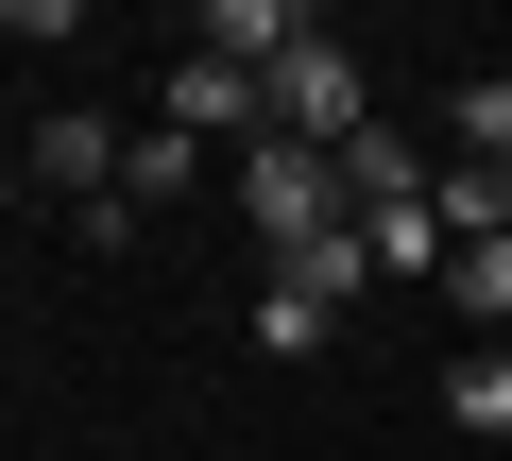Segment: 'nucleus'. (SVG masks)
<instances>
[{"mask_svg": "<svg viewBox=\"0 0 512 461\" xmlns=\"http://www.w3.org/2000/svg\"><path fill=\"white\" fill-rule=\"evenodd\" d=\"M239 222H256V240H274V257H308V240H342V154H308V137H239Z\"/></svg>", "mask_w": 512, "mask_h": 461, "instance_id": "1", "label": "nucleus"}, {"mask_svg": "<svg viewBox=\"0 0 512 461\" xmlns=\"http://www.w3.org/2000/svg\"><path fill=\"white\" fill-rule=\"evenodd\" d=\"M256 103H274V137H308V154H342V137H376V69L342 52V35H308L274 86H256Z\"/></svg>", "mask_w": 512, "mask_h": 461, "instance_id": "2", "label": "nucleus"}, {"mask_svg": "<svg viewBox=\"0 0 512 461\" xmlns=\"http://www.w3.org/2000/svg\"><path fill=\"white\" fill-rule=\"evenodd\" d=\"M154 137H274V103H256V69H222V52H171V86H154Z\"/></svg>", "mask_w": 512, "mask_h": 461, "instance_id": "3", "label": "nucleus"}, {"mask_svg": "<svg viewBox=\"0 0 512 461\" xmlns=\"http://www.w3.org/2000/svg\"><path fill=\"white\" fill-rule=\"evenodd\" d=\"M274 291H291V308H325V325H342V308H359V291H376V240H359V222H342V240H308V257H274Z\"/></svg>", "mask_w": 512, "mask_h": 461, "instance_id": "4", "label": "nucleus"}, {"mask_svg": "<svg viewBox=\"0 0 512 461\" xmlns=\"http://www.w3.org/2000/svg\"><path fill=\"white\" fill-rule=\"evenodd\" d=\"M35 171H52L69 205H120V137H103V120H35Z\"/></svg>", "mask_w": 512, "mask_h": 461, "instance_id": "5", "label": "nucleus"}, {"mask_svg": "<svg viewBox=\"0 0 512 461\" xmlns=\"http://www.w3.org/2000/svg\"><path fill=\"white\" fill-rule=\"evenodd\" d=\"M359 240H376V274H427L444 291V205L410 188V205H359Z\"/></svg>", "mask_w": 512, "mask_h": 461, "instance_id": "6", "label": "nucleus"}, {"mask_svg": "<svg viewBox=\"0 0 512 461\" xmlns=\"http://www.w3.org/2000/svg\"><path fill=\"white\" fill-rule=\"evenodd\" d=\"M444 154H461V171H512V69H478V86L444 103Z\"/></svg>", "mask_w": 512, "mask_h": 461, "instance_id": "7", "label": "nucleus"}, {"mask_svg": "<svg viewBox=\"0 0 512 461\" xmlns=\"http://www.w3.org/2000/svg\"><path fill=\"white\" fill-rule=\"evenodd\" d=\"M444 410H461L478 444H512V342H461V359H444Z\"/></svg>", "mask_w": 512, "mask_h": 461, "instance_id": "8", "label": "nucleus"}, {"mask_svg": "<svg viewBox=\"0 0 512 461\" xmlns=\"http://www.w3.org/2000/svg\"><path fill=\"white\" fill-rule=\"evenodd\" d=\"M410 188H427V154H410L393 120H376V137H342V205H410Z\"/></svg>", "mask_w": 512, "mask_h": 461, "instance_id": "9", "label": "nucleus"}, {"mask_svg": "<svg viewBox=\"0 0 512 461\" xmlns=\"http://www.w3.org/2000/svg\"><path fill=\"white\" fill-rule=\"evenodd\" d=\"M444 308H461V325H495V342H512V240H461V257H444Z\"/></svg>", "mask_w": 512, "mask_h": 461, "instance_id": "10", "label": "nucleus"}, {"mask_svg": "<svg viewBox=\"0 0 512 461\" xmlns=\"http://www.w3.org/2000/svg\"><path fill=\"white\" fill-rule=\"evenodd\" d=\"M171 188H205V154L188 137H120V205H171Z\"/></svg>", "mask_w": 512, "mask_h": 461, "instance_id": "11", "label": "nucleus"}]
</instances>
